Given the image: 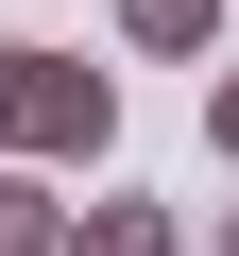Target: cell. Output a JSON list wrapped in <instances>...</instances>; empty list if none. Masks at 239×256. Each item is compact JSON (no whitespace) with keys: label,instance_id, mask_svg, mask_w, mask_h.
<instances>
[{"label":"cell","instance_id":"3","mask_svg":"<svg viewBox=\"0 0 239 256\" xmlns=\"http://www.w3.org/2000/svg\"><path fill=\"white\" fill-rule=\"evenodd\" d=\"M0 256H68V188L34 154H0Z\"/></svg>","mask_w":239,"mask_h":256},{"label":"cell","instance_id":"4","mask_svg":"<svg viewBox=\"0 0 239 256\" xmlns=\"http://www.w3.org/2000/svg\"><path fill=\"white\" fill-rule=\"evenodd\" d=\"M120 34L137 52H222V0H120Z\"/></svg>","mask_w":239,"mask_h":256},{"label":"cell","instance_id":"5","mask_svg":"<svg viewBox=\"0 0 239 256\" xmlns=\"http://www.w3.org/2000/svg\"><path fill=\"white\" fill-rule=\"evenodd\" d=\"M205 137H222V154H239V52H222V68H205Z\"/></svg>","mask_w":239,"mask_h":256},{"label":"cell","instance_id":"2","mask_svg":"<svg viewBox=\"0 0 239 256\" xmlns=\"http://www.w3.org/2000/svg\"><path fill=\"white\" fill-rule=\"evenodd\" d=\"M68 256H188V222L154 188H102V205H68Z\"/></svg>","mask_w":239,"mask_h":256},{"label":"cell","instance_id":"1","mask_svg":"<svg viewBox=\"0 0 239 256\" xmlns=\"http://www.w3.org/2000/svg\"><path fill=\"white\" fill-rule=\"evenodd\" d=\"M120 137V86L86 52H34V34H0V154H34V171H86Z\"/></svg>","mask_w":239,"mask_h":256},{"label":"cell","instance_id":"6","mask_svg":"<svg viewBox=\"0 0 239 256\" xmlns=\"http://www.w3.org/2000/svg\"><path fill=\"white\" fill-rule=\"evenodd\" d=\"M222 256H239V205H222Z\"/></svg>","mask_w":239,"mask_h":256}]
</instances>
